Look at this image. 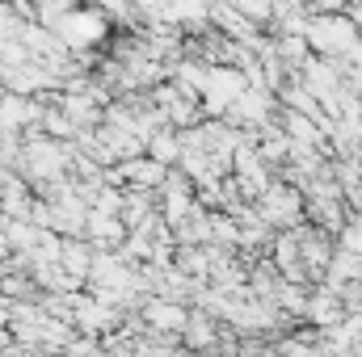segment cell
<instances>
[{
    "instance_id": "2",
    "label": "cell",
    "mask_w": 362,
    "mask_h": 357,
    "mask_svg": "<svg viewBox=\"0 0 362 357\" xmlns=\"http://www.w3.org/2000/svg\"><path fill=\"white\" fill-rule=\"evenodd\" d=\"M55 34H59V42H64L68 51H89L93 42H101V38L110 34V25H105V17H101L97 8H81V13L72 8V13L59 21Z\"/></svg>"
},
{
    "instance_id": "1",
    "label": "cell",
    "mask_w": 362,
    "mask_h": 357,
    "mask_svg": "<svg viewBox=\"0 0 362 357\" xmlns=\"http://www.w3.org/2000/svg\"><path fill=\"white\" fill-rule=\"evenodd\" d=\"M303 34H308V42H312L316 51H325V55H346V51L358 47V25H354L350 13H316Z\"/></svg>"
}]
</instances>
